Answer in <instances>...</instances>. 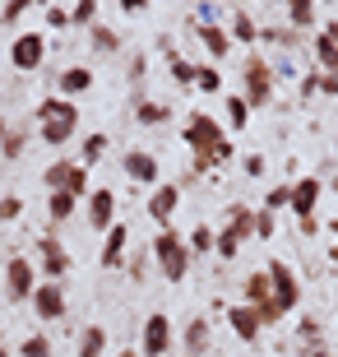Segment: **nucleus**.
I'll return each mask as SVG.
<instances>
[{
    "mask_svg": "<svg viewBox=\"0 0 338 357\" xmlns=\"http://www.w3.org/2000/svg\"><path fill=\"white\" fill-rule=\"evenodd\" d=\"M102 353H107V330H102V325H89V330L79 334L75 357H102Z\"/></svg>",
    "mask_w": 338,
    "mask_h": 357,
    "instance_id": "23",
    "label": "nucleus"
},
{
    "mask_svg": "<svg viewBox=\"0 0 338 357\" xmlns=\"http://www.w3.org/2000/svg\"><path fill=\"white\" fill-rule=\"evenodd\" d=\"M121 167H125V176H130L135 185H162V167H158V158L148 149H130V153L121 158Z\"/></svg>",
    "mask_w": 338,
    "mask_h": 357,
    "instance_id": "12",
    "label": "nucleus"
},
{
    "mask_svg": "<svg viewBox=\"0 0 338 357\" xmlns=\"http://www.w3.org/2000/svg\"><path fill=\"white\" fill-rule=\"evenodd\" d=\"M306 357H334V353H325V348H315V353H306Z\"/></svg>",
    "mask_w": 338,
    "mask_h": 357,
    "instance_id": "47",
    "label": "nucleus"
},
{
    "mask_svg": "<svg viewBox=\"0 0 338 357\" xmlns=\"http://www.w3.org/2000/svg\"><path fill=\"white\" fill-rule=\"evenodd\" d=\"M167 70H171V79L181 84V89H195V66H190V61H185V56L167 52Z\"/></svg>",
    "mask_w": 338,
    "mask_h": 357,
    "instance_id": "32",
    "label": "nucleus"
},
{
    "mask_svg": "<svg viewBox=\"0 0 338 357\" xmlns=\"http://www.w3.org/2000/svg\"><path fill=\"white\" fill-rule=\"evenodd\" d=\"M320 38H329V42H334V47H338V19H329V24L320 28Z\"/></svg>",
    "mask_w": 338,
    "mask_h": 357,
    "instance_id": "46",
    "label": "nucleus"
},
{
    "mask_svg": "<svg viewBox=\"0 0 338 357\" xmlns=\"http://www.w3.org/2000/svg\"><path fill=\"white\" fill-rule=\"evenodd\" d=\"M24 149H28V130H5V139H0V158L14 162Z\"/></svg>",
    "mask_w": 338,
    "mask_h": 357,
    "instance_id": "34",
    "label": "nucleus"
},
{
    "mask_svg": "<svg viewBox=\"0 0 338 357\" xmlns=\"http://www.w3.org/2000/svg\"><path fill=\"white\" fill-rule=\"evenodd\" d=\"M19 357H56L52 334H24L19 339Z\"/></svg>",
    "mask_w": 338,
    "mask_h": 357,
    "instance_id": "28",
    "label": "nucleus"
},
{
    "mask_svg": "<svg viewBox=\"0 0 338 357\" xmlns=\"http://www.w3.org/2000/svg\"><path fill=\"white\" fill-rule=\"evenodd\" d=\"M42 181H47V195L52 190H70L75 199H84L93 190L89 185V167H79V162H70V158H56L47 172H42Z\"/></svg>",
    "mask_w": 338,
    "mask_h": 357,
    "instance_id": "8",
    "label": "nucleus"
},
{
    "mask_svg": "<svg viewBox=\"0 0 338 357\" xmlns=\"http://www.w3.org/2000/svg\"><path fill=\"white\" fill-rule=\"evenodd\" d=\"M153 260H158V274L167 278V283H181V278L190 274V260H195V255L185 251V237L176 232V227H158Z\"/></svg>",
    "mask_w": 338,
    "mask_h": 357,
    "instance_id": "2",
    "label": "nucleus"
},
{
    "mask_svg": "<svg viewBox=\"0 0 338 357\" xmlns=\"http://www.w3.org/2000/svg\"><path fill=\"white\" fill-rule=\"evenodd\" d=\"M33 116H38V135L42 139H47L52 149H61L70 135H75V126H79V107L70 102V98H42Z\"/></svg>",
    "mask_w": 338,
    "mask_h": 357,
    "instance_id": "1",
    "label": "nucleus"
},
{
    "mask_svg": "<svg viewBox=\"0 0 338 357\" xmlns=\"http://www.w3.org/2000/svg\"><path fill=\"white\" fill-rule=\"evenodd\" d=\"M273 232H278V213L260 209V213H255V237H264V241H269Z\"/></svg>",
    "mask_w": 338,
    "mask_h": 357,
    "instance_id": "39",
    "label": "nucleus"
},
{
    "mask_svg": "<svg viewBox=\"0 0 338 357\" xmlns=\"http://www.w3.org/2000/svg\"><path fill=\"white\" fill-rule=\"evenodd\" d=\"M287 24H292V33L311 28L315 24V5L311 0H287Z\"/></svg>",
    "mask_w": 338,
    "mask_h": 357,
    "instance_id": "29",
    "label": "nucleus"
},
{
    "mask_svg": "<svg viewBox=\"0 0 338 357\" xmlns=\"http://www.w3.org/2000/svg\"><path fill=\"white\" fill-rule=\"evenodd\" d=\"M176 344V325H171L167 311H153L144 320V339H139V357H167Z\"/></svg>",
    "mask_w": 338,
    "mask_h": 357,
    "instance_id": "9",
    "label": "nucleus"
},
{
    "mask_svg": "<svg viewBox=\"0 0 338 357\" xmlns=\"http://www.w3.org/2000/svg\"><path fill=\"white\" fill-rule=\"evenodd\" d=\"M28 306H33V316H38L42 325H52V320H66V288H61V283H47V278H42Z\"/></svg>",
    "mask_w": 338,
    "mask_h": 357,
    "instance_id": "11",
    "label": "nucleus"
},
{
    "mask_svg": "<svg viewBox=\"0 0 338 357\" xmlns=\"http://www.w3.org/2000/svg\"><path fill=\"white\" fill-rule=\"evenodd\" d=\"M287 204H292V185H269V190H264V209L269 213L287 209Z\"/></svg>",
    "mask_w": 338,
    "mask_h": 357,
    "instance_id": "37",
    "label": "nucleus"
},
{
    "mask_svg": "<svg viewBox=\"0 0 338 357\" xmlns=\"http://www.w3.org/2000/svg\"><path fill=\"white\" fill-rule=\"evenodd\" d=\"M227 38L241 42V47H255V42H260V28H255V19H250L246 10H236L232 14V28H227Z\"/></svg>",
    "mask_w": 338,
    "mask_h": 357,
    "instance_id": "21",
    "label": "nucleus"
},
{
    "mask_svg": "<svg viewBox=\"0 0 338 357\" xmlns=\"http://www.w3.org/2000/svg\"><path fill=\"white\" fill-rule=\"evenodd\" d=\"M320 195H325L320 176H301V181H292V204H287V209L297 213V223L315 218V204H320Z\"/></svg>",
    "mask_w": 338,
    "mask_h": 357,
    "instance_id": "14",
    "label": "nucleus"
},
{
    "mask_svg": "<svg viewBox=\"0 0 338 357\" xmlns=\"http://www.w3.org/2000/svg\"><path fill=\"white\" fill-rule=\"evenodd\" d=\"M116 357H139V353H135V348H125V353H116Z\"/></svg>",
    "mask_w": 338,
    "mask_h": 357,
    "instance_id": "49",
    "label": "nucleus"
},
{
    "mask_svg": "<svg viewBox=\"0 0 338 357\" xmlns=\"http://www.w3.org/2000/svg\"><path fill=\"white\" fill-rule=\"evenodd\" d=\"M125 246H130V223H112L102 232V255H98V265L102 269H121L125 265Z\"/></svg>",
    "mask_w": 338,
    "mask_h": 357,
    "instance_id": "15",
    "label": "nucleus"
},
{
    "mask_svg": "<svg viewBox=\"0 0 338 357\" xmlns=\"http://www.w3.org/2000/svg\"><path fill=\"white\" fill-rule=\"evenodd\" d=\"M167 116H171V107H162V102H148V98L135 102V121L139 126H167Z\"/></svg>",
    "mask_w": 338,
    "mask_h": 357,
    "instance_id": "25",
    "label": "nucleus"
},
{
    "mask_svg": "<svg viewBox=\"0 0 338 357\" xmlns=\"http://www.w3.org/2000/svg\"><path fill=\"white\" fill-rule=\"evenodd\" d=\"M329 260H334V265H338V246H334V255H329Z\"/></svg>",
    "mask_w": 338,
    "mask_h": 357,
    "instance_id": "52",
    "label": "nucleus"
},
{
    "mask_svg": "<svg viewBox=\"0 0 338 357\" xmlns=\"http://www.w3.org/2000/svg\"><path fill=\"white\" fill-rule=\"evenodd\" d=\"M199 47H204V52L213 56V66H218L222 56L232 52V38H227V28H218V24H204V28H199Z\"/></svg>",
    "mask_w": 338,
    "mask_h": 357,
    "instance_id": "20",
    "label": "nucleus"
},
{
    "mask_svg": "<svg viewBox=\"0 0 338 357\" xmlns=\"http://www.w3.org/2000/svg\"><path fill=\"white\" fill-rule=\"evenodd\" d=\"M315 93H320V70L301 75V98H315Z\"/></svg>",
    "mask_w": 338,
    "mask_h": 357,
    "instance_id": "43",
    "label": "nucleus"
},
{
    "mask_svg": "<svg viewBox=\"0 0 338 357\" xmlns=\"http://www.w3.org/2000/svg\"><path fill=\"white\" fill-rule=\"evenodd\" d=\"M273 66L264 61V56H246V66H241V98H246V107H264L273 98Z\"/></svg>",
    "mask_w": 338,
    "mask_h": 357,
    "instance_id": "5",
    "label": "nucleus"
},
{
    "mask_svg": "<svg viewBox=\"0 0 338 357\" xmlns=\"http://www.w3.org/2000/svg\"><path fill=\"white\" fill-rule=\"evenodd\" d=\"M320 93H329V98H338V70H329V75H320Z\"/></svg>",
    "mask_w": 338,
    "mask_h": 357,
    "instance_id": "44",
    "label": "nucleus"
},
{
    "mask_svg": "<svg viewBox=\"0 0 338 357\" xmlns=\"http://www.w3.org/2000/svg\"><path fill=\"white\" fill-rule=\"evenodd\" d=\"M19 213H24V199L19 195H0V223H14Z\"/></svg>",
    "mask_w": 338,
    "mask_h": 357,
    "instance_id": "40",
    "label": "nucleus"
},
{
    "mask_svg": "<svg viewBox=\"0 0 338 357\" xmlns=\"http://www.w3.org/2000/svg\"><path fill=\"white\" fill-rule=\"evenodd\" d=\"M70 24H79V28H93V24H98V0H79L75 10H70Z\"/></svg>",
    "mask_w": 338,
    "mask_h": 357,
    "instance_id": "36",
    "label": "nucleus"
},
{
    "mask_svg": "<svg viewBox=\"0 0 338 357\" xmlns=\"http://www.w3.org/2000/svg\"><path fill=\"white\" fill-rule=\"evenodd\" d=\"M42 61H47V33H19L10 42V66L14 70L33 75V70H42Z\"/></svg>",
    "mask_w": 338,
    "mask_h": 357,
    "instance_id": "10",
    "label": "nucleus"
},
{
    "mask_svg": "<svg viewBox=\"0 0 338 357\" xmlns=\"http://www.w3.org/2000/svg\"><path fill=\"white\" fill-rule=\"evenodd\" d=\"M47 24H52V28H66L70 24V10H66V5H47Z\"/></svg>",
    "mask_w": 338,
    "mask_h": 357,
    "instance_id": "42",
    "label": "nucleus"
},
{
    "mask_svg": "<svg viewBox=\"0 0 338 357\" xmlns=\"http://www.w3.org/2000/svg\"><path fill=\"white\" fill-rule=\"evenodd\" d=\"M89 223H93V232H107L116 223V190H107V185L89 190Z\"/></svg>",
    "mask_w": 338,
    "mask_h": 357,
    "instance_id": "16",
    "label": "nucleus"
},
{
    "mask_svg": "<svg viewBox=\"0 0 338 357\" xmlns=\"http://www.w3.org/2000/svg\"><path fill=\"white\" fill-rule=\"evenodd\" d=\"M181 135H185V144L195 149V158H208V153L227 139V135H222V126L208 116V112H190V121H185ZM208 167H213V162H208Z\"/></svg>",
    "mask_w": 338,
    "mask_h": 357,
    "instance_id": "7",
    "label": "nucleus"
},
{
    "mask_svg": "<svg viewBox=\"0 0 338 357\" xmlns=\"http://www.w3.org/2000/svg\"><path fill=\"white\" fill-rule=\"evenodd\" d=\"M315 66H320V75L338 70V47L329 38H320V33H315Z\"/></svg>",
    "mask_w": 338,
    "mask_h": 357,
    "instance_id": "33",
    "label": "nucleus"
},
{
    "mask_svg": "<svg viewBox=\"0 0 338 357\" xmlns=\"http://www.w3.org/2000/svg\"><path fill=\"white\" fill-rule=\"evenodd\" d=\"M107 144H112V139H107L102 130H93V135H84V149H79V167H93V162H102V153H107Z\"/></svg>",
    "mask_w": 338,
    "mask_h": 357,
    "instance_id": "24",
    "label": "nucleus"
},
{
    "mask_svg": "<svg viewBox=\"0 0 338 357\" xmlns=\"http://www.w3.org/2000/svg\"><path fill=\"white\" fill-rule=\"evenodd\" d=\"M38 255H42L38 269L47 274V283H61V278L70 274V251H66L56 237H42V241H38Z\"/></svg>",
    "mask_w": 338,
    "mask_h": 357,
    "instance_id": "13",
    "label": "nucleus"
},
{
    "mask_svg": "<svg viewBox=\"0 0 338 357\" xmlns=\"http://www.w3.org/2000/svg\"><path fill=\"white\" fill-rule=\"evenodd\" d=\"M264 274H269V302H273V311H278V316L297 311V306H301V278H297V269L287 265V260H269Z\"/></svg>",
    "mask_w": 338,
    "mask_h": 357,
    "instance_id": "4",
    "label": "nucleus"
},
{
    "mask_svg": "<svg viewBox=\"0 0 338 357\" xmlns=\"http://www.w3.org/2000/svg\"><path fill=\"white\" fill-rule=\"evenodd\" d=\"M301 344H306V353H315V348H320V320H315V316L301 320Z\"/></svg>",
    "mask_w": 338,
    "mask_h": 357,
    "instance_id": "38",
    "label": "nucleus"
},
{
    "mask_svg": "<svg viewBox=\"0 0 338 357\" xmlns=\"http://www.w3.org/2000/svg\"><path fill=\"white\" fill-rule=\"evenodd\" d=\"M213 241H218V232H213L208 223H199L195 232L185 237V251H190V255H208V251H213Z\"/></svg>",
    "mask_w": 338,
    "mask_h": 357,
    "instance_id": "31",
    "label": "nucleus"
},
{
    "mask_svg": "<svg viewBox=\"0 0 338 357\" xmlns=\"http://www.w3.org/2000/svg\"><path fill=\"white\" fill-rule=\"evenodd\" d=\"M181 357H185V353H181Z\"/></svg>",
    "mask_w": 338,
    "mask_h": 357,
    "instance_id": "53",
    "label": "nucleus"
},
{
    "mask_svg": "<svg viewBox=\"0 0 338 357\" xmlns=\"http://www.w3.org/2000/svg\"><path fill=\"white\" fill-rule=\"evenodd\" d=\"M75 204H79V199L70 195V190H52V195H47V213H52V223H66L70 213H75Z\"/></svg>",
    "mask_w": 338,
    "mask_h": 357,
    "instance_id": "27",
    "label": "nucleus"
},
{
    "mask_svg": "<svg viewBox=\"0 0 338 357\" xmlns=\"http://www.w3.org/2000/svg\"><path fill=\"white\" fill-rule=\"evenodd\" d=\"M227 325H232V334L241 339V344H255V339H260V330H264L260 311H255V306H246V302H232V306H227Z\"/></svg>",
    "mask_w": 338,
    "mask_h": 357,
    "instance_id": "17",
    "label": "nucleus"
},
{
    "mask_svg": "<svg viewBox=\"0 0 338 357\" xmlns=\"http://www.w3.org/2000/svg\"><path fill=\"white\" fill-rule=\"evenodd\" d=\"M5 130H10V121H5V116H0V139H5Z\"/></svg>",
    "mask_w": 338,
    "mask_h": 357,
    "instance_id": "48",
    "label": "nucleus"
},
{
    "mask_svg": "<svg viewBox=\"0 0 338 357\" xmlns=\"http://www.w3.org/2000/svg\"><path fill=\"white\" fill-rule=\"evenodd\" d=\"M329 232H334V237H338V218H334V223H329Z\"/></svg>",
    "mask_w": 338,
    "mask_h": 357,
    "instance_id": "51",
    "label": "nucleus"
},
{
    "mask_svg": "<svg viewBox=\"0 0 338 357\" xmlns=\"http://www.w3.org/2000/svg\"><path fill=\"white\" fill-rule=\"evenodd\" d=\"M0 357H14V353H10V348H5V344H0Z\"/></svg>",
    "mask_w": 338,
    "mask_h": 357,
    "instance_id": "50",
    "label": "nucleus"
},
{
    "mask_svg": "<svg viewBox=\"0 0 338 357\" xmlns=\"http://www.w3.org/2000/svg\"><path fill=\"white\" fill-rule=\"evenodd\" d=\"M204 348H208V320L190 316V325H185V357H199Z\"/></svg>",
    "mask_w": 338,
    "mask_h": 357,
    "instance_id": "22",
    "label": "nucleus"
},
{
    "mask_svg": "<svg viewBox=\"0 0 338 357\" xmlns=\"http://www.w3.org/2000/svg\"><path fill=\"white\" fill-rule=\"evenodd\" d=\"M33 292H38V265L28 255H10L5 260V302H33Z\"/></svg>",
    "mask_w": 338,
    "mask_h": 357,
    "instance_id": "6",
    "label": "nucleus"
},
{
    "mask_svg": "<svg viewBox=\"0 0 338 357\" xmlns=\"http://www.w3.org/2000/svg\"><path fill=\"white\" fill-rule=\"evenodd\" d=\"M24 14H28V0H10V5L0 10V24H19Z\"/></svg>",
    "mask_w": 338,
    "mask_h": 357,
    "instance_id": "41",
    "label": "nucleus"
},
{
    "mask_svg": "<svg viewBox=\"0 0 338 357\" xmlns=\"http://www.w3.org/2000/svg\"><path fill=\"white\" fill-rule=\"evenodd\" d=\"M250 237H255V213H250L246 204H232V209H227V223H222V232H218V241H213V251H218V260H236Z\"/></svg>",
    "mask_w": 338,
    "mask_h": 357,
    "instance_id": "3",
    "label": "nucleus"
},
{
    "mask_svg": "<svg viewBox=\"0 0 338 357\" xmlns=\"http://www.w3.org/2000/svg\"><path fill=\"white\" fill-rule=\"evenodd\" d=\"M227 126H232V130H246L250 126V107H246V98H241V93H227Z\"/></svg>",
    "mask_w": 338,
    "mask_h": 357,
    "instance_id": "30",
    "label": "nucleus"
},
{
    "mask_svg": "<svg viewBox=\"0 0 338 357\" xmlns=\"http://www.w3.org/2000/svg\"><path fill=\"white\" fill-rule=\"evenodd\" d=\"M195 89L199 93H222V70L218 66H195Z\"/></svg>",
    "mask_w": 338,
    "mask_h": 357,
    "instance_id": "35",
    "label": "nucleus"
},
{
    "mask_svg": "<svg viewBox=\"0 0 338 357\" xmlns=\"http://www.w3.org/2000/svg\"><path fill=\"white\" fill-rule=\"evenodd\" d=\"M181 209V185H153V195H148V218L162 227H171V213Z\"/></svg>",
    "mask_w": 338,
    "mask_h": 357,
    "instance_id": "18",
    "label": "nucleus"
},
{
    "mask_svg": "<svg viewBox=\"0 0 338 357\" xmlns=\"http://www.w3.org/2000/svg\"><path fill=\"white\" fill-rule=\"evenodd\" d=\"M89 42H93V52H102V56L121 52V33H116V28H107V24H93Z\"/></svg>",
    "mask_w": 338,
    "mask_h": 357,
    "instance_id": "26",
    "label": "nucleus"
},
{
    "mask_svg": "<svg viewBox=\"0 0 338 357\" xmlns=\"http://www.w3.org/2000/svg\"><path fill=\"white\" fill-rule=\"evenodd\" d=\"M241 167H246V176H264V158H260V153H250Z\"/></svg>",
    "mask_w": 338,
    "mask_h": 357,
    "instance_id": "45",
    "label": "nucleus"
},
{
    "mask_svg": "<svg viewBox=\"0 0 338 357\" xmlns=\"http://www.w3.org/2000/svg\"><path fill=\"white\" fill-rule=\"evenodd\" d=\"M56 89H61V98H70V102H75L79 93H89V89H93V70H89V66H70V70H61Z\"/></svg>",
    "mask_w": 338,
    "mask_h": 357,
    "instance_id": "19",
    "label": "nucleus"
}]
</instances>
